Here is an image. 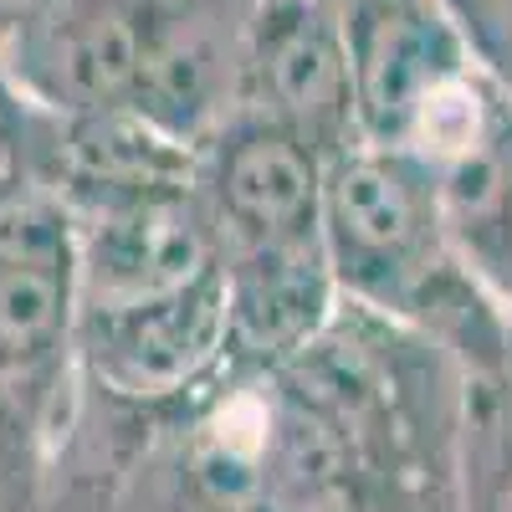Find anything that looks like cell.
Here are the masks:
<instances>
[{"label": "cell", "instance_id": "obj_5", "mask_svg": "<svg viewBox=\"0 0 512 512\" xmlns=\"http://www.w3.org/2000/svg\"><path fill=\"white\" fill-rule=\"evenodd\" d=\"M323 11L344 41L369 144L410 149L431 113L482 67L441 0H323Z\"/></svg>", "mask_w": 512, "mask_h": 512}, {"label": "cell", "instance_id": "obj_14", "mask_svg": "<svg viewBox=\"0 0 512 512\" xmlns=\"http://www.w3.org/2000/svg\"><path fill=\"white\" fill-rule=\"evenodd\" d=\"M482 67L502 82V88H512V0H502V11H497V26L482 47Z\"/></svg>", "mask_w": 512, "mask_h": 512}, {"label": "cell", "instance_id": "obj_9", "mask_svg": "<svg viewBox=\"0 0 512 512\" xmlns=\"http://www.w3.org/2000/svg\"><path fill=\"white\" fill-rule=\"evenodd\" d=\"M72 231H77V308L175 292L221 267V241L195 185L77 221Z\"/></svg>", "mask_w": 512, "mask_h": 512}, {"label": "cell", "instance_id": "obj_11", "mask_svg": "<svg viewBox=\"0 0 512 512\" xmlns=\"http://www.w3.org/2000/svg\"><path fill=\"white\" fill-rule=\"evenodd\" d=\"M456 497L461 512H512V359L461 374Z\"/></svg>", "mask_w": 512, "mask_h": 512}, {"label": "cell", "instance_id": "obj_3", "mask_svg": "<svg viewBox=\"0 0 512 512\" xmlns=\"http://www.w3.org/2000/svg\"><path fill=\"white\" fill-rule=\"evenodd\" d=\"M77 390L154 420H190L226 384L221 267L175 292L77 308Z\"/></svg>", "mask_w": 512, "mask_h": 512}, {"label": "cell", "instance_id": "obj_1", "mask_svg": "<svg viewBox=\"0 0 512 512\" xmlns=\"http://www.w3.org/2000/svg\"><path fill=\"white\" fill-rule=\"evenodd\" d=\"M323 251L344 303L415 328L461 374L512 359V318L456 256L425 154L364 139L328 159Z\"/></svg>", "mask_w": 512, "mask_h": 512}, {"label": "cell", "instance_id": "obj_13", "mask_svg": "<svg viewBox=\"0 0 512 512\" xmlns=\"http://www.w3.org/2000/svg\"><path fill=\"white\" fill-rule=\"evenodd\" d=\"M441 6L451 11V21L466 31V41H472V52L482 57L487 47V36L497 26V11H502V0H441Z\"/></svg>", "mask_w": 512, "mask_h": 512}, {"label": "cell", "instance_id": "obj_16", "mask_svg": "<svg viewBox=\"0 0 512 512\" xmlns=\"http://www.w3.org/2000/svg\"><path fill=\"white\" fill-rule=\"evenodd\" d=\"M6 82H11V77H6V67H0V98H6Z\"/></svg>", "mask_w": 512, "mask_h": 512}, {"label": "cell", "instance_id": "obj_12", "mask_svg": "<svg viewBox=\"0 0 512 512\" xmlns=\"http://www.w3.org/2000/svg\"><path fill=\"white\" fill-rule=\"evenodd\" d=\"M52 451H57V425L16 384L0 379V512L47 507Z\"/></svg>", "mask_w": 512, "mask_h": 512}, {"label": "cell", "instance_id": "obj_8", "mask_svg": "<svg viewBox=\"0 0 512 512\" xmlns=\"http://www.w3.org/2000/svg\"><path fill=\"white\" fill-rule=\"evenodd\" d=\"M231 108L287 128L323 164L364 144L349 57L323 0H262L246 31Z\"/></svg>", "mask_w": 512, "mask_h": 512}, {"label": "cell", "instance_id": "obj_6", "mask_svg": "<svg viewBox=\"0 0 512 512\" xmlns=\"http://www.w3.org/2000/svg\"><path fill=\"white\" fill-rule=\"evenodd\" d=\"M410 149L436 169L441 221L456 256L512 318V88L477 67Z\"/></svg>", "mask_w": 512, "mask_h": 512}, {"label": "cell", "instance_id": "obj_4", "mask_svg": "<svg viewBox=\"0 0 512 512\" xmlns=\"http://www.w3.org/2000/svg\"><path fill=\"white\" fill-rule=\"evenodd\" d=\"M77 231L41 190L0 175V379L67 431L77 400Z\"/></svg>", "mask_w": 512, "mask_h": 512}, {"label": "cell", "instance_id": "obj_10", "mask_svg": "<svg viewBox=\"0 0 512 512\" xmlns=\"http://www.w3.org/2000/svg\"><path fill=\"white\" fill-rule=\"evenodd\" d=\"M226 282V384L262 379L297 359L338 313L323 241L272 251H221Z\"/></svg>", "mask_w": 512, "mask_h": 512}, {"label": "cell", "instance_id": "obj_2", "mask_svg": "<svg viewBox=\"0 0 512 512\" xmlns=\"http://www.w3.org/2000/svg\"><path fill=\"white\" fill-rule=\"evenodd\" d=\"M0 175L57 200L72 226L195 185V144L134 108L47 103L6 82Z\"/></svg>", "mask_w": 512, "mask_h": 512}, {"label": "cell", "instance_id": "obj_15", "mask_svg": "<svg viewBox=\"0 0 512 512\" xmlns=\"http://www.w3.org/2000/svg\"><path fill=\"white\" fill-rule=\"evenodd\" d=\"M31 6H36V0H0V41H6V31H11Z\"/></svg>", "mask_w": 512, "mask_h": 512}, {"label": "cell", "instance_id": "obj_7", "mask_svg": "<svg viewBox=\"0 0 512 512\" xmlns=\"http://www.w3.org/2000/svg\"><path fill=\"white\" fill-rule=\"evenodd\" d=\"M323 169L303 139L241 108L195 139V190L221 251L323 241Z\"/></svg>", "mask_w": 512, "mask_h": 512}]
</instances>
